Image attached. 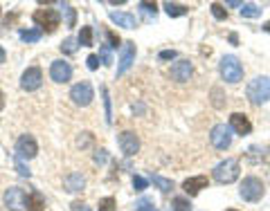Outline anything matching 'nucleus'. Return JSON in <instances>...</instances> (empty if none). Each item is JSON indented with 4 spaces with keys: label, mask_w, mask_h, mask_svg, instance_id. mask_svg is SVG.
Instances as JSON below:
<instances>
[{
    "label": "nucleus",
    "mask_w": 270,
    "mask_h": 211,
    "mask_svg": "<svg viewBox=\"0 0 270 211\" xmlns=\"http://www.w3.org/2000/svg\"><path fill=\"white\" fill-rule=\"evenodd\" d=\"M246 94L254 106L268 101L270 99V79L268 76H256V79H252L250 83H248V88H246Z\"/></svg>",
    "instance_id": "1"
},
{
    "label": "nucleus",
    "mask_w": 270,
    "mask_h": 211,
    "mask_svg": "<svg viewBox=\"0 0 270 211\" xmlns=\"http://www.w3.org/2000/svg\"><path fill=\"white\" fill-rule=\"evenodd\" d=\"M220 76H223V81H228V83H238V81L243 79V65L238 63L236 56H223L220 58Z\"/></svg>",
    "instance_id": "2"
},
{
    "label": "nucleus",
    "mask_w": 270,
    "mask_h": 211,
    "mask_svg": "<svg viewBox=\"0 0 270 211\" xmlns=\"http://www.w3.org/2000/svg\"><path fill=\"white\" fill-rule=\"evenodd\" d=\"M34 22L40 27V31H54L61 22V13L56 9H36L34 11Z\"/></svg>",
    "instance_id": "3"
},
{
    "label": "nucleus",
    "mask_w": 270,
    "mask_h": 211,
    "mask_svg": "<svg viewBox=\"0 0 270 211\" xmlns=\"http://www.w3.org/2000/svg\"><path fill=\"white\" fill-rule=\"evenodd\" d=\"M238 178V162L236 160H225L214 169V180L220 184H230Z\"/></svg>",
    "instance_id": "4"
},
{
    "label": "nucleus",
    "mask_w": 270,
    "mask_h": 211,
    "mask_svg": "<svg viewBox=\"0 0 270 211\" xmlns=\"http://www.w3.org/2000/svg\"><path fill=\"white\" fill-rule=\"evenodd\" d=\"M264 191H266V187H264V182H261L259 178H246V180H243L241 191H238V193H241L243 200L256 202V200H261Z\"/></svg>",
    "instance_id": "5"
},
{
    "label": "nucleus",
    "mask_w": 270,
    "mask_h": 211,
    "mask_svg": "<svg viewBox=\"0 0 270 211\" xmlns=\"http://www.w3.org/2000/svg\"><path fill=\"white\" fill-rule=\"evenodd\" d=\"M70 97H72V101H74L76 106H88V103L94 99L92 85H90L88 81H81V83H76L74 88L70 90Z\"/></svg>",
    "instance_id": "6"
},
{
    "label": "nucleus",
    "mask_w": 270,
    "mask_h": 211,
    "mask_svg": "<svg viewBox=\"0 0 270 211\" xmlns=\"http://www.w3.org/2000/svg\"><path fill=\"white\" fill-rule=\"evenodd\" d=\"M210 139H212V144H214V148H218V151L230 148V144H232L230 126H225V124L214 126V128H212V133H210Z\"/></svg>",
    "instance_id": "7"
},
{
    "label": "nucleus",
    "mask_w": 270,
    "mask_h": 211,
    "mask_svg": "<svg viewBox=\"0 0 270 211\" xmlns=\"http://www.w3.org/2000/svg\"><path fill=\"white\" fill-rule=\"evenodd\" d=\"M25 202H27V196L20 187H9L4 191V205H7V209L20 211V209H25Z\"/></svg>",
    "instance_id": "8"
},
{
    "label": "nucleus",
    "mask_w": 270,
    "mask_h": 211,
    "mask_svg": "<svg viewBox=\"0 0 270 211\" xmlns=\"http://www.w3.org/2000/svg\"><path fill=\"white\" fill-rule=\"evenodd\" d=\"M40 83H43V72H40V67H27L22 79H20V88L30 92V90H38Z\"/></svg>",
    "instance_id": "9"
},
{
    "label": "nucleus",
    "mask_w": 270,
    "mask_h": 211,
    "mask_svg": "<svg viewBox=\"0 0 270 211\" xmlns=\"http://www.w3.org/2000/svg\"><path fill=\"white\" fill-rule=\"evenodd\" d=\"M16 153H18V157H27V160H32V157L38 153L36 139L32 137V135H22V137H18V142H16Z\"/></svg>",
    "instance_id": "10"
},
{
    "label": "nucleus",
    "mask_w": 270,
    "mask_h": 211,
    "mask_svg": "<svg viewBox=\"0 0 270 211\" xmlns=\"http://www.w3.org/2000/svg\"><path fill=\"white\" fill-rule=\"evenodd\" d=\"M50 76H52V81H56V83H66L72 76V65L66 61H54L52 65H50Z\"/></svg>",
    "instance_id": "11"
},
{
    "label": "nucleus",
    "mask_w": 270,
    "mask_h": 211,
    "mask_svg": "<svg viewBox=\"0 0 270 211\" xmlns=\"http://www.w3.org/2000/svg\"><path fill=\"white\" fill-rule=\"evenodd\" d=\"M120 148L124 155H135V153L140 151V139L135 133H130V130H124V133L120 135Z\"/></svg>",
    "instance_id": "12"
},
{
    "label": "nucleus",
    "mask_w": 270,
    "mask_h": 211,
    "mask_svg": "<svg viewBox=\"0 0 270 211\" xmlns=\"http://www.w3.org/2000/svg\"><path fill=\"white\" fill-rule=\"evenodd\" d=\"M133 58H135V43H124L122 45V56H120V67H117V76H122L130 65H133Z\"/></svg>",
    "instance_id": "13"
},
{
    "label": "nucleus",
    "mask_w": 270,
    "mask_h": 211,
    "mask_svg": "<svg viewBox=\"0 0 270 211\" xmlns=\"http://www.w3.org/2000/svg\"><path fill=\"white\" fill-rule=\"evenodd\" d=\"M230 128L238 135H248L252 130V124L243 112H234V115H230Z\"/></svg>",
    "instance_id": "14"
},
{
    "label": "nucleus",
    "mask_w": 270,
    "mask_h": 211,
    "mask_svg": "<svg viewBox=\"0 0 270 211\" xmlns=\"http://www.w3.org/2000/svg\"><path fill=\"white\" fill-rule=\"evenodd\" d=\"M207 184H210V180L205 178V175H198V178H189L182 182V189L187 196H198L200 193V189H205Z\"/></svg>",
    "instance_id": "15"
},
{
    "label": "nucleus",
    "mask_w": 270,
    "mask_h": 211,
    "mask_svg": "<svg viewBox=\"0 0 270 211\" xmlns=\"http://www.w3.org/2000/svg\"><path fill=\"white\" fill-rule=\"evenodd\" d=\"M189 76H192V63L189 61H178L171 65V79L174 81H180V83H182Z\"/></svg>",
    "instance_id": "16"
},
{
    "label": "nucleus",
    "mask_w": 270,
    "mask_h": 211,
    "mask_svg": "<svg viewBox=\"0 0 270 211\" xmlns=\"http://www.w3.org/2000/svg\"><path fill=\"white\" fill-rule=\"evenodd\" d=\"M110 20L117 22L120 27H126V29H133V27H138L135 16H133V13H126V11H110Z\"/></svg>",
    "instance_id": "17"
},
{
    "label": "nucleus",
    "mask_w": 270,
    "mask_h": 211,
    "mask_svg": "<svg viewBox=\"0 0 270 211\" xmlns=\"http://www.w3.org/2000/svg\"><path fill=\"white\" fill-rule=\"evenodd\" d=\"M63 184H66V191L74 193V191H81V189L86 187V180L81 173H70L66 180H63Z\"/></svg>",
    "instance_id": "18"
},
{
    "label": "nucleus",
    "mask_w": 270,
    "mask_h": 211,
    "mask_svg": "<svg viewBox=\"0 0 270 211\" xmlns=\"http://www.w3.org/2000/svg\"><path fill=\"white\" fill-rule=\"evenodd\" d=\"M25 207H27V211H43V209H45V200H43V196H40L38 191L30 193V196H27Z\"/></svg>",
    "instance_id": "19"
},
{
    "label": "nucleus",
    "mask_w": 270,
    "mask_h": 211,
    "mask_svg": "<svg viewBox=\"0 0 270 211\" xmlns=\"http://www.w3.org/2000/svg\"><path fill=\"white\" fill-rule=\"evenodd\" d=\"M164 9H166V13L169 16H184V13L189 11V7L187 4H178V2H164Z\"/></svg>",
    "instance_id": "20"
},
{
    "label": "nucleus",
    "mask_w": 270,
    "mask_h": 211,
    "mask_svg": "<svg viewBox=\"0 0 270 211\" xmlns=\"http://www.w3.org/2000/svg\"><path fill=\"white\" fill-rule=\"evenodd\" d=\"M241 16L256 18V16H261V9L256 7V4H241Z\"/></svg>",
    "instance_id": "21"
},
{
    "label": "nucleus",
    "mask_w": 270,
    "mask_h": 211,
    "mask_svg": "<svg viewBox=\"0 0 270 211\" xmlns=\"http://www.w3.org/2000/svg\"><path fill=\"white\" fill-rule=\"evenodd\" d=\"M40 34H43L40 29H22L20 31V38L25 40V43H34V40L40 38Z\"/></svg>",
    "instance_id": "22"
},
{
    "label": "nucleus",
    "mask_w": 270,
    "mask_h": 211,
    "mask_svg": "<svg viewBox=\"0 0 270 211\" xmlns=\"http://www.w3.org/2000/svg\"><path fill=\"white\" fill-rule=\"evenodd\" d=\"M153 182L160 187V191H164V193H169L171 189H174V182L171 180H166V178H162V175H153Z\"/></svg>",
    "instance_id": "23"
},
{
    "label": "nucleus",
    "mask_w": 270,
    "mask_h": 211,
    "mask_svg": "<svg viewBox=\"0 0 270 211\" xmlns=\"http://www.w3.org/2000/svg\"><path fill=\"white\" fill-rule=\"evenodd\" d=\"M79 43L81 45H92V29L90 27H81V34H79Z\"/></svg>",
    "instance_id": "24"
},
{
    "label": "nucleus",
    "mask_w": 270,
    "mask_h": 211,
    "mask_svg": "<svg viewBox=\"0 0 270 211\" xmlns=\"http://www.w3.org/2000/svg\"><path fill=\"white\" fill-rule=\"evenodd\" d=\"M212 13H214V18H218V20H225L228 18V9L223 7V4H218V2H212Z\"/></svg>",
    "instance_id": "25"
},
{
    "label": "nucleus",
    "mask_w": 270,
    "mask_h": 211,
    "mask_svg": "<svg viewBox=\"0 0 270 211\" xmlns=\"http://www.w3.org/2000/svg\"><path fill=\"white\" fill-rule=\"evenodd\" d=\"M63 13H66V25L68 27H74V18H76L74 7H70V4H63Z\"/></svg>",
    "instance_id": "26"
},
{
    "label": "nucleus",
    "mask_w": 270,
    "mask_h": 211,
    "mask_svg": "<svg viewBox=\"0 0 270 211\" xmlns=\"http://www.w3.org/2000/svg\"><path fill=\"white\" fill-rule=\"evenodd\" d=\"M76 43H79V40H74V38H66V40L61 43V52H66V54L76 52Z\"/></svg>",
    "instance_id": "27"
},
{
    "label": "nucleus",
    "mask_w": 270,
    "mask_h": 211,
    "mask_svg": "<svg viewBox=\"0 0 270 211\" xmlns=\"http://www.w3.org/2000/svg\"><path fill=\"white\" fill-rule=\"evenodd\" d=\"M174 211H192V205H189V200H184V198H176Z\"/></svg>",
    "instance_id": "28"
},
{
    "label": "nucleus",
    "mask_w": 270,
    "mask_h": 211,
    "mask_svg": "<svg viewBox=\"0 0 270 211\" xmlns=\"http://www.w3.org/2000/svg\"><path fill=\"white\" fill-rule=\"evenodd\" d=\"M97 211H115V198H104V200H99Z\"/></svg>",
    "instance_id": "29"
},
{
    "label": "nucleus",
    "mask_w": 270,
    "mask_h": 211,
    "mask_svg": "<svg viewBox=\"0 0 270 211\" xmlns=\"http://www.w3.org/2000/svg\"><path fill=\"white\" fill-rule=\"evenodd\" d=\"M140 9H142V13H146V16H153V18H156V11H158L156 2H140Z\"/></svg>",
    "instance_id": "30"
},
{
    "label": "nucleus",
    "mask_w": 270,
    "mask_h": 211,
    "mask_svg": "<svg viewBox=\"0 0 270 211\" xmlns=\"http://www.w3.org/2000/svg\"><path fill=\"white\" fill-rule=\"evenodd\" d=\"M102 92H104V103H106V121L110 124V121H112V115H110V99H108V90L104 88Z\"/></svg>",
    "instance_id": "31"
},
{
    "label": "nucleus",
    "mask_w": 270,
    "mask_h": 211,
    "mask_svg": "<svg viewBox=\"0 0 270 211\" xmlns=\"http://www.w3.org/2000/svg\"><path fill=\"white\" fill-rule=\"evenodd\" d=\"M133 187L135 191H142V189H146V180L140 178V175H133Z\"/></svg>",
    "instance_id": "32"
},
{
    "label": "nucleus",
    "mask_w": 270,
    "mask_h": 211,
    "mask_svg": "<svg viewBox=\"0 0 270 211\" xmlns=\"http://www.w3.org/2000/svg\"><path fill=\"white\" fill-rule=\"evenodd\" d=\"M106 36H108V43H110V47H117V45H120V36H117L115 31L108 29V31H106Z\"/></svg>",
    "instance_id": "33"
},
{
    "label": "nucleus",
    "mask_w": 270,
    "mask_h": 211,
    "mask_svg": "<svg viewBox=\"0 0 270 211\" xmlns=\"http://www.w3.org/2000/svg\"><path fill=\"white\" fill-rule=\"evenodd\" d=\"M16 169H18V173H20L22 178H30V169H27V166L20 162V157H18V160H16Z\"/></svg>",
    "instance_id": "34"
},
{
    "label": "nucleus",
    "mask_w": 270,
    "mask_h": 211,
    "mask_svg": "<svg viewBox=\"0 0 270 211\" xmlns=\"http://www.w3.org/2000/svg\"><path fill=\"white\" fill-rule=\"evenodd\" d=\"M86 63H88L90 70H97V67H99V56H97V54H90L88 61H86Z\"/></svg>",
    "instance_id": "35"
},
{
    "label": "nucleus",
    "mask_w": 270,
    "mask_h": 211,
    "mask_svg": "<svg viewBox=\"0 0 270 211\" xmlns=\"http://www.w3.org/2000/svg\"><path fill=\"white\" fill-rule=\"evenodd\" d=\"M160 58L162 61H171V58H176V52L174 49H164V52H160Z\"/></svg>",
    "instance_id": "36"
},
{
    "label": "nucleus",
    "mask_w": 270,
    "mask_h": 211,
    "mask_svg": "<svg viewBox=\"0 0 270 211\" xmlns=\"http://www.w3.org/2000/svg\"><path fill=\"white\" fill-rule=\"evenodd\" d=\"M138 211H158V209H153V205L148 200H142V202H140V209Z\"/></svg>",
    "instance_id": "37"
},
{
    "label": "nucleus",
    "mask_w": 270,
    "mask_h": 211,
    "mask_svg": "<svg viewBox=\"0 0 270 211\" xmlns=\"http://www.w3.org/2000/svg\"><path fill=\"white\" fill-rule=\"evenodd\" d=\"M90 142H92V137H90V133H84V137H79V146H88Z\"/></svg>",
    "instance_id": "38"
},
{
    "label": "nucleus",
    "mask_w": 270,
    "mask_h": 211,
    "mask_svg": "<svg viewBox=\"0 0 270 211\" xmlns=\"http://www.w3.org/2000/svg\"><path fill=\"white\" fill-rule=\"evenodd\" d=\"M94 162H99V164H102V162H106V151H99L97 155H94Z\"/></svg>",
    "instance_id": "39"
},
{
    "label": "nucleus",
    "mask_w": 270,
    "mask_h": 211,
    "mask_svg": "<svg viewBox=\"0 0 270 211\" xmlns=\"http://www.w3.org/2000/svg\"><path fill=\"white\" fill-rule=\"evenodd\" d=\"M72 209H74V211H88L84 205H81V202H72Z\"/></svg>",
    "instance_id": "40"
},
{
    "label": "nucleus",
    "mask_w": 270,
    "mask_h": 211,
    "mask_svg": "<svg viewBox=\"0 0 270 211\" xmlns=\"http://www.w3.org/2000/svg\"><path fill=\"white\" fill-rule=\"evenodd\" d=\"M4 56H7V54H4V49L0 47V65H2V63H4Z\"/></svg>",
    "instance_id": "41"
},
{
    "label": "nucleus",
    "mask_w": 270,
    "mask_h": 211,
    "mask_svg": "<svg viewBox=\"0 0 270 211\" xmlns=\"http://www.w3.org/2000/svg\"><path fill=\"white\" fill-rule=\"evenodd\" d=\"M230 43H234V45H236V43H238V38H236V34H230Z\"/></svg>",
    "instance_id": "42"
},
{
    "label": "nucleus",
    "mask_w": 270,
    "mask_h": 211,
    "mask_svg": "<svg viewBox=\"0 0 270 211\" xmlns=\"http://www.w3.org/2000/svg\"><path fill=\"white\" fill-rule=\"evenodd\" d=\"M2 108H4V94L0 92V110H2Z\"/></svg>",
    "instance_id": "43"
},
{
    "label": "nucleus",
    "mask_w": 270,
    "mask_h": 211,
    "mask_svg": "<svg viewBox=\"0 0 270 211\" xmlns=\"http://www.w3.org/2000/svg\"><path fill=\"white\" fill-rule=\"evenodd\" d=\"M264 29H266V31H270V20H268V22H266V25H264Z\"/></svg>",
    "instance_id": "44"
},
{
    "label": "nucleus",
    "mask_w": 270,
    "mask_h": 211,
    "mask_svg": "<svg viewBox=\"0 0 270 211\" xmlns=\"http://www.w3.org/2000/svg\"><path fill=\"white\" fill-rule=\"evenodd\" d=\"M228 211H236V209H228Z\"/></svg>",
    "instance_id": "45"
}]
</instances>
